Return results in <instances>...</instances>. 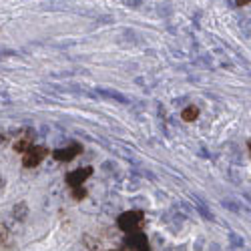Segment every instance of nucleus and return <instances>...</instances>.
Returning a JSON list of instances; mask_svg holds the SVG:
<instances>
[{
  "mask_svg": "<svg viewBox=\"0 0 251 251\" xmlns=\"http://www.w3.org/2000/svg\"><path fill=\"white\" fill-rule=\"evenodd\" d=\"M145 223V215L139 209H133V211H127V213H121L119 219H117V225L121 231L125 233H135V231H141V227Z\"/></svg>",
  "mask_w": 251,
  "mask_h": 251,
  "instance_id": "1",
  "label": "nucleus"
},
{
  "mask_svg": "<svg viewBox=\"0 0 251 251\" xmlns=\"http://www.w3.org/2000/svg\"><path fill=\"white\" fill-rule=\"evenodd\" d=\"M49 155V149L43 147V145H32V147L23 155V165L25 167H36L40 165Z\"/></svg>",
  "mask_w": 251,
  "mask_h": 251,
  "instance_id": "2",
  "label": "nucleus"
},
{
  "mask_svg": "<svg viewBox=\"0 0 251 251\" xmlns=\"http://www.w3.org/2000/svg\"><path fill=\"white\" fill-rule=\"evenodd\" d=\"M125 247H129L131 251H151L149 239L143 231L127 233V237H125Z\"/></svg>",
  "mask_w": 251,
  "mask_h": 251,
  "instance_id": "3",
  "label": "nucleus"
},
{
  "mask_svg": "<svg viewBox=\"0 0 251 251\" xmlns=\"http://www.w3.org/2000/svg\"><path fill=\"white\" fill-rule=\"evenodd\" d=\"M93 167H80V169H75V171H71L69 175H67V185L69 187H82V183H85L91 175H93Z\"/></svg>",
  "mask_w": 251,
  "mask_h": 251,
  "instance_id": "4",
  "label": "nucleus"
},
{
  "mask_svg": "<svg viewBox=\"0 0 251 251\" xmlns=\"http://www.w3.org/2000/svg\"><path fill=\"white\" fill-rule=\"evenodd\" d=\"M82 151V147L80 145H76V143H73V145H69L67 149H56V151H52V157L56 159V161H62V163H69V161H73L78 153Z\"/></svg>",
  "mask_w": 251,
  "mask_h": 251,
  "instance_id": "5",
  "label": "nucleus"
},
{
  "mask_svg": "<svg viewBox=\"0 0 251 251\" xmlns=\"http://www.w3.org/2000/svg\"><path fill=\"white\" fill-rule=\"evenodd\" d=\"M34 145V133L30 131V133H25L23 137H18L16 141H14V151H18V153H26L30 147Z\"/></svg>",
  "mask_w": 251,
  "mask_h": 251,
  "instance_id": "6",
  "label": "nucleus"
},
{
  "mask_svg": "<svg viewBox=\"0 0 251 251\" xmlns=\"http://www.w3.org/2000/svg\"><path fill=\"white\" fill-rule=\"evenodd\" d=\"M26 217H28V205H26L25 201L16 203V205L12 207V219L18 221V223H23Z\"/></svg>",
  "mask_w": 251,
  "mask_h": 251,
  "instance_id": "7",
  "label": "nucleus"
},
{
  "mask_svg": "<svg viewBox=\"0 0 251 251\" xmlns=\"http://www.w3.org/2000/svg\"><path fill=\"white\" fill-rule=\"evenodd\" d=\"M197 117H199V109L197 107H187L183 113H181V119L185 121V123H193V121H197Z\"/></svg>",
  "mask_w": 251,
  "mask_h": 251,
  "instance_id": "8",
  "label": "nucleus"
},
{
  "mask_svg": "<svg viewBox=\"0 0 251 251\" xmlns=\"http://www.w3.org/2000/svg\"><path fill=\"white\" fill-rule=\"evenodd\" d=\"M6 243H10V229L6 223L0 221V247L6 245Z\"/></svg>",
  "mask_w": 251,
  "mask_h": 251,
  "instance_id": "9",
  "label": "nucleus"
},
{
  "mask_svg": "<svg viewBox=\"0 0 251 251\" xmlns=\"http://www.w3.org/2000/svg\"><path fill=\"white\" fill-rule=\"evenodd\" d=\"M73 195H75V199H82V197L87 195V191H85V189H80V187H75V189H73Z\"/></svg>",
  "mask_w": 251,
  "mask_h": 251,
  "instance_id": "10",
  "label": "nucleus"
},
{
  "mask_svg": "<svg viewBox=\"0 0 251 251\" xmlns=\"http://www.w3.org/2000/svg\"><path fill=\"white\" fill-rule=\"evenodd\" d=\"M249 2H251V0H237V2H235V4H237V6H247Z\"/></svg>",
  "mask_w": 251,
  "mask_h": 251,
  "instance_id": "11",
  "label": "nucleus"
},
{
  "mask_svg": "<svg viewBox=\"0 0 251 251\" xmlns=\"http://www.w3.org/2000/svg\"><path fill=\"white\" fill-rule=\"evenodd\" d=\"M4 143V131H0V145Z\"/></svg>",
  "mask_w": 251,
  "mask_h": 251,
  "instance_id": "12",
  "label": "nucleus"
},
{
  "mask_svg": "<svg viewBox=\"0 0 251 251\" xmlns=\"http://www.w3.org/2000/svg\"><path fill=\"white\" fill-rule=\"evenodd\" d=\"M2 187H4V179H2V177H0V189H2Z\"/></svg>",
  "mask_w": 251,
  "mask_h": 251,
  "instance_id": "13",
  "label": "nucleus"
},
{
  "mask_svg": "<svg viewBox=\"0 0 251 251\" xmlns=\"http://www.w3.org/2000/svg\"><path fill=\"white\" fill-rule=\"evenodd\" d=\"M247 147H249V151H251V141H249V145H247Z\"/></svg>",
  "mask_w": 251,
  "mask_h": 251,
  "instance_id": "14",
  "label": "nucleus"
},
{
  "mask_svg": "<svg viewBox=\"0 0 251 251\" xmlns=\"http://www.w3.org/2000/svg\"><path fill=\"white\" fill-rule=\"evenodd\" d=\"M91 251H99V249H91Z\"/></svg>",
  "mask_w": 251,
  "mask_h": 251,
  "instance_id": "15",
  "label": "nucleus"
}]
</instances>
